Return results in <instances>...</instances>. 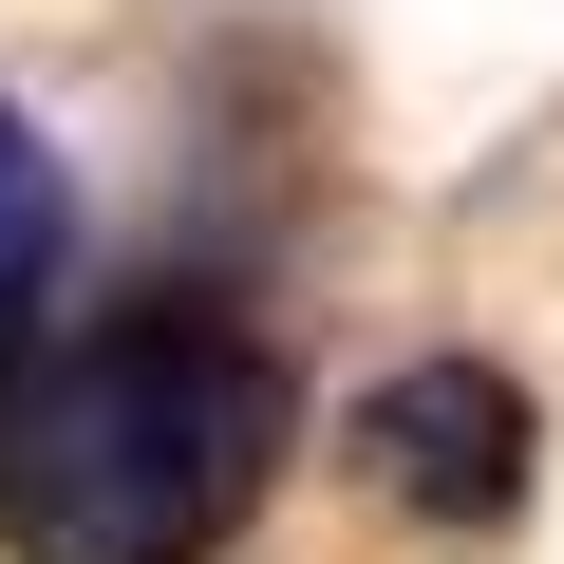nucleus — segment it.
I'll list each match as a JSON object with an SVG mask.
<instances>
[{"label":"nucleus","mask_w":564,"mask_h":564,"mask_svg":"<svg viewBox=\"0 0 564 564\" xmlns=\"http://www.w3.org/2000/svg\"><path fill=\"white\" fill-rule=\"evenodd\" d=\"M57 263H76V188H57V151L0 113V377L39 358V321H57Z\"/></svg>","instance_id":"obj_3"},{"label":"nucleus","mask_w":564,"mask_h":564,"mask_svg":"<svg viewBox=\"0 0 564 564\" xmlns=\"http://www.w3.org/2000/svg\"><path fill=\"white\" fill-rule=\"evenodd\" d=\"M282 452H302V395L263 339L113 321L57 377H0V545L20 564H226Z\"/></svg>","instance_id":"obj_1"},{"label":"nucleus","mask_w":564,"mask_h":564,"mask_svg":"<svg viewBox=\"0 0 564 564\" xmlns=\"http://www.w3.org/2000/svg\"><path fill=\"white\" fill-rule=\"evenodd\" d=\"M358 470L414 508V527H508L527 508V395L489 358H414L358 395Z\"/></svg>","instance_id":"obj_2"}]
</instances>
